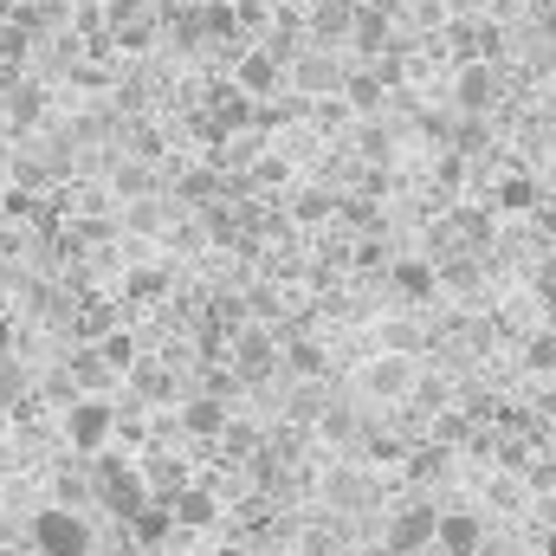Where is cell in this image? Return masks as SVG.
<instances>
[{
    "label": "cell",
    "mask_w": 556,
    "mask_h": 556,
    "mask_svg": "<svg viewBox=\"0 0 556 556\" xmlns=\"http://www.w3.org/2000/svg\"><path fill=\"white\" fill-rule=\"evenodd\" d=\"M389 278H395V291H402V298H415V304H427V298L440 291L433 260H395V266H389Z\"/></svg>",
    "instance_id": "7c38bea8"
},
{
    "label": "cell",
    "mask_w": 556,
    "mask_h": 556,
    "mask_svg": "<svg viewBox=\"0 0 556 556\" xmlns=\"http://www.w3.org/2000/svg\"><path fill=\"white\" fill-rule=\"evenodd\" d=\"M492 98H498V78L472 59V65L459 72V85H453V104H459L466 117H479V111H492Z\"/></svg>",
    "instance_id": "30bf717a"
},
{
    "label": "cell",
    "mask_w": 556,
    "mask_h": 556,
    "mask_svg": "<svg viewBox=\"0 0 556 556\" xmlns=\"http://www.w3.org/2000/svg\"><path fill=\"white\" fill-rule=\"evenodd\" d=\"M20 389H26L20 363H13V356H0V402H20Z\"/></svg>",
    "instance_id": "ffe728a7"
},
{
    "label": "cell",
    "mask_w": 556,
    "mask_h": 556,
    "mask_svg": "<svg viewBox=\"0 0 556 556\" xmlns=\"http://www.w3.org/2000/svg\"><path fill=\"white\" fill-rule=\"evenodd\" d=\"M298 85H311V91L330 85V65H324V59H304V65H298Z\"/></svg>",
    "instance_id": "603a6c76"
},
{
    "label": "cell",
    "mask_w": 556,
    "mask_h": 556,
    "mask_svg": "<svg viewBox=\"0 0 556 556\" xmlns=\"http://www.w3.org/2000/svg\"><path fill=\"white\" fill-rule=\"evenodd\" d=\"M111 433H117V408H111L104 395H85V402L65 408V440H72V453L98 459V453L111 446Z\"/></svg>",
    "instance_id": "7a4b0ae2"
},
{
    "label": "cell",
    "mask_w": 556,
    "mask_h": 556,
    "mask_svg": "<svg viewBox=\"0 0 556 556\" xmlns=\"http://www.w3.org/2000/svg\"><path fill=\"white\" fill-rule=\"evenodd\" d=\"M538 551H544V556H556V531H544V544H538Z\"/></svg>",
    "instance_id": "484cf974"
},
{
    "label": "cell",
    "mask_w": 556,
    "mask_h": 556,
    "mask_svg": "<svg viewBox=\"0 0 556 556\" xmlns=\"http://www.w3.org/2000/svg\"><path fill=\"white\" fill-rule=\"evenodd\" d=\"M538 291H544V304H556V260L538 266Z\"/></svg>",
    "instance_id": "d4e9b609"
},
{
    "label": "cell",
    "mask_w": 556,
    "mask_h": 556,
    "mask_svg": "<svg viewBox=\"0 0 556 556\" xmlns=\"http://www.w3.org/2000/svg\"><path fill=\"white\" fill-rule=\"evenodd\" d=\"M168 538H175V518H168V505H155V498H149L137 518H130V544H142V551H162Z\"/></svg>",
    "instance_id": "4fadbf2b"
},
{
    "label": "cell",
    "mask_w": 556,
    "mask_h": 556,
    "mask_svg": "<svg viewBox=\"0 0 556 556\" xmlns=\"http://www.w3.org/2000/svg\"><path fill=\"white\" fill-rule=\"evenodd\" d=\"M98 498H104V511L111 518H137L142 505H149V492H142V472L137 466H124V459H111V453H98Z\"/></svg>",
    "instance_id": "3957f363"
},
{
    "label": "cell",
    "mask_w": 556,
    "mask_h": 556,
    "mask_svg": "<svg viewBox=\"0 0 556 556\" xmlns=\"http://www.w3.org/2000/svg\"><path fill=\"white\" fill-rule=\"evenodd\" d=\"M433 551L440 556H479L485 551V518L479 511H440L433 518Z\"/></svg>",
    "instance_id": "5b68a950"
},
{
    "label": "cell",
    "mask_w": 556,
    "mask_h": 556,
    "mask_svg": "<svg viewBox=\"0 0 556 556\" xmlns=\"http://www.w3.org/2000/svg\"><path fill=\"white\" fill-rule=\"evenodd\" d=\"M324 214H330V201H324V194H304V201H298V220H324Z\"/></svg>",
    "instance_id": "cb8c5ba5"
},
{
    "label": "cell",
    "mask_w": 556,
    "mask_h": 556,
    "mask_svg": "<svg viewBox=\"0 0 556 556\" xmlns=\"http://www.w3.org/2000/svg\"><path fill=\"white\" fill-rule=\"evenodd\" d=\"M162 505H168V518H175V531H207V525L220 518V498H214L207 485H181V492H168Z\"/></svg>",
    "instance_id": "52a82bcc"
},
{
    "label": "cell",
    "mask_w": 556,
    "mask_h": 556,
    "mask_svg": "<svg viewBox=\"0 0 556 556\" xmlns=\"http://www.w3.org/2000/svg\"><path fill=\"white\" fill-rule=\"evenodd\" d=\"M278 369V343L266 324H240V337H233V376L240 382H266Z\"/></svg>",
    "instance_id": "277c9868"
},
{
    "label": "cell",
    "mask_w": 556,
    "mask_h": 556,
    "mask_svg": "<svg viewBox=\"0 0 556 556\" xmlns=\"http://www.w3.org/2000/svg\"><path fill=\"white\" fill-rule=\"evenodd\" d=\"M363 389L382 395V402H402V395L415 389V363H408V356H382V363L363 369Z\"/></svg>",
    "instance_id": "ba28073f"
},
{
    "label": "cell",
    "mask_w": 556,
    "mask_h": 556,
    "mask_svg": "<svg viewBox=\"0 0 556 556\" xmlns=\"http://www.w3.org/2000/svg\"><path fill=\"white\" fill-rule=\"evenodd\" d=\"M130 369H137V389L149 402H168V395H175V376H168V369H155V363H130Z\"/></svg>",
    "instance_id": "e0dca14e"
},
{
    "label": "cell",
    "mask_w": 556,
    "mask_h": 556,
    "mask_svg": "<svg viewBox=\"0 0 556 556\" xmlns=\"http://www.w3.org/2000/svg\"><path fill=\"white\" fill-rule=\"evenodd\" d=\"M433 505H408V511H395V525H389V556H420L433 551Z\"/></svg>",
    "instance_id": "8992f818"
},
{
    "label": "cell",
    "mask_w": 556,
    "mask_h": 556,
    "mask_svg": "<svg viewBox=\"0 0 556 556\" xmlns=\"http://www.w3.org/2000/svg\"><path fill=\"white\" fill-rule=\"evenodd\" d=\"M181 433L220 440V433H227V402H220V395H188V402H181Z\"/></svg>",
    "instance_id": "9c48e42d"
},
{
    "label": "cell",
    "mask_w": 556,
    "mask_h": 556,
    "mask_svg": "<svg viewBox=\"0 0 556 556\" xmlns=\"http://www.w3.org/2000/svg\"><path fill=\"white\" fill-rule=\"evenodd\" d=\"M278 78H285V65H278V52H266V46L240 59V91H247V98H273Z\"/></svg>",
    "instance_id": "8fae6325"
},
{
    "label": "cell",
    "mask_w": 556,
    "mask_h": 556,
    "mask_svg": "<svg viewBox=\"0 0 556 556\" xmlns=\"http://www.w3.org/2000/svg\"><path fill=\"white\" fill-rule=\"evenodd\" d=\"M168 291V273H130V298H162Z\"/></svg>",
    "instance_id": "44dd1931"
},
{
    "label": "cell",
    "mask_w": 556,
    "mask_h": 556,
    "mask_svg": "<svg viewBox=\"0 0 556 556\" xmlns=\"http://www.w3.org/2000/svg\"><path fill=\"white\" fill-rule=\"evenodd\" d=\"M291 369H298V376H317V369H324V350H317V343H291Z\"/></svg>",
    "instance_id": "d6986e66"
},
{
    "label": "cell",
    "mask_w": 556,
    "mask_h": 556,
    "mask_svg": "<svg viewBox=\"0 0 556 556\" xmlns=\"http://www.w3.org/2000/svg\"><path fill=\"white\" fill-rule=\"evenodd\" d=\"M350 98H356V111H376V104H382V78H356Z\"/></svg>",
    "instance_id": "7402d4cb"
},
{
    "label": "cell",
    "mask_w": 556,
    "mask_h": 556,
    "mask_svg": "<svg viewBox=\"0 0 556 556\" xmlns=\"http://www.w3.org/2000/svg\"><path fill=\"white\" fill-rule=\"evenodd\" d=\"M525 363H531V369H544V376H551V369H556V330H538V337H531V343H525Z\"/></svg>",
    "instance_id": "ac0fdd59"
},
{
    "label": "cell",
    "mask_w": 556,
    "mask_h": 556,
    "mask_svg": "<svg viewBox=\"0 0 556 556\" xmlns=\"http://www.w3.org/2000/svg\"><path fill=\"white\" fill-rule=\"evenodd\" d=\"M91 356H98L104 369H117V376H124V369L137 363V337H130V330H111V337H104V343H98Z\"/></svg>",
    "instance_id": "9a60e30c"
},
{
    "label": "cell",
    "mask_w": 556,
    "mask_h": 556,
    "mask_svg": "<svg viewBox=\"0 0 556 556\" xmlns=\"http://www.w3.org/2000/svg\"><path fill=\"white\" fill-rule=\"evenodd\" d=\"M498 207H511V214H531V207H538V181H531V175H511V181L498 188Z\"/></svg>",
    "instance_id": "2e32d148"
},
{
    "label": "cell",
    "mask_w": 556,
    "mask_h": 556,
    "mask_svg": "<svg viewBox=\"0 0 556 556\" xmlns=\"http://www.w3.org/2000/svg\"><path fill=\"white\" fill-rule=\"evenodd\" d=\"M33 551L39 556H98L91 518L72 511V505H46V511H33Z\"/></svg>",
    "instance_id": "6da1fadb"
},
{
    "label": "cell",
    "mask_w": 556,
    "mask_h": 556,
    "mask_svg": "<svg viewBox=\"0 0 556 556\" xmlns=\"http://www.w3.org/2000/svg\"><path fill=\"white\" fill-rule=\"evenodd\" d=\"M350 26H356V0H317V13H311V39H350Z\"/></svg>",
    "instance_id": "5bb4252c"
}]
</instances>
